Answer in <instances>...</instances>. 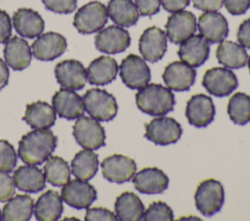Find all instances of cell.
I'll list each match as a JSON object with an SVG mask.
<instances>
[{"mask_svg": "<svg viewBox=\"0 0 250 221\" xmlns=\"http://www.w3.org/2000/svg\"><path fill=\"white\" fill-rule=\"evenodd\" d=\"M118 65L114 58L102 55L91 61L87 68V80L91 85L104 86L111 83L117 75Z\"/></svg>", "mask_w": 250, "mask_h": 221, "instance_id": "obj_25", "label": "cell"}, {"mask_svg": "<svg viewBox=\"0 0 250 221\" xmlns=\"http://www.w3.org/2000/svg\"><path fill=\"white\" fill-rule=\"evenodd\" d=\"M182 132L183 129L180 123L174 118L160 116L146 124L145 137L156 145L165 146L176 143L180 139Z\"/></svg>", "mask_w": 250, "mask_h": 221, "instance_id": "obj_7", "label": "cell"}, {"mask_svg": "<svg viewBox=\"0 0 250 221\" xmlns=\"http://www.w3.org/2000/svg\"><path fill=\"white\" fill-rule=\"evenodd\" d=\"M143 220L145 221H172L174 214L171 207L164 202H153L144 212Z\"/></svg>", "mask_w": 250, "mask_h": 221, "instance_id": "obj_36", "label": "cell"}, {"mask_svg": "<svg viewBox=\"0 0 250 221\" xmlns=\"http://www.w3.org/2000/svg\"><path fill=\"white\" fill-rule=\"evenodd\" d=\"M57 146V136L48 129H34L19 142L18 154L26 165H41L51 156Z\"/></svg>", "mask_w": 250, "mask_h": 221, "instance_id": "obj_1", "label": "cell"}, {"mask_svg": "<svg viewBox=\"0 0 250 221\" xmlns=\"http://www.w3.org/2000/svg\"><path fill=\"white\" fill-rule=\"evenodd\" d=\"M107 9L99 1H92L76 12L73 25L82 34H91L103 29L107 22Z\"/></svg>", "mask_w": 250, "mask_h": 221, "instance_id": "obj_5", "label": "cell"}, {"mask_svg": "<svg viewBox=\"0 0 250 221\" xmlns=\"http://www.w3.org/2000/svg\"><path fill=\"white\" fill-rule=\"evenodd\" d=\"M106 9L110 19L121 27L136 24L140 17L138 8L132 0H109Z\"/></svg>", "mask_w": 250, "mask_h": 221, "instance_id": "obj_31", "label": "cell"}, {"mask_svg": "<svg viewBox=\"0 0 250 221\" xmlns=\"http://www.w3.org/2000/svg\"><path fill=\"white\" fill-rule=\"evenodd\" d=\"M12 33L11 18L7 12L0 10V44L6 43Z\"/></svg>", "mask_w": 250, "mask_h": 221, "instance_id": "obj_43", "label": "cell"}, {"mask_svg": "<svg viewBox=\"0 0 250 221\" xmlns=\"http://www.w3.org/2000/svg\"><path fill=\"white\" fill-rule=\"evenodd\" d=\"M33 209L35 218L39 221L58 220L63 210L62 199L58 192L48 190L38 198Z\"/></svg>", "mask_w": 250, "mask_h": 221, "instance_id": "obj_28", "label": "cell"}, {"mask_svg": "<svg viewBox=\"0 0 250 221\" xmlns=\"http://www.w3.org/2000/svg\"><path fill=\"white\" fill-rule=\"evenodd\" d=\"M122 82L131 90H139L148 84L150 70L145 60L134 54L127 55L119 66Z\"/></svg>", "mask_w": 250, "mask_h": 221, "instance_id": "obj_8", "label": "cell"}, {"mask_svg": "<svg viewBox=\"0 0 250 221\" xmlns=\"http://www.w3.org/2000/svg\"><path fill=\"white\" fill-rule=\"evenodd\" d=\"M33 200L28 195H16L3 207L2 220L27 221L33 212Z\"/></svg>", "mask_w": 250, "mask_h": 221, "instance_id": "obj_32", "label": "cell"}, {"mask_svg": "<svg viewBox=\"0 0 250 221\" xmlns=\"http://www.w3.org/2000/svg\"><path fill=\"white\" fill-rule=\"evenodd\" d=\"M18 161L14 146L7 140L0 139V171L11 172Z\"/></svg>", "mask_w": 250, "mask_h": 221, "instance_id": "obj_37", "label": "cell"}, {"mask_svg": "<svg viewBox=\"0 0 250 221\" xmlns=\"http://www.w3.org/2000/svg\"><path fill=\"white\" fill-rule=\"evenodd\" d=\"M52 104L56 113L66 120H74L83 116L85 110L82 97L67 89L59 90L52 97Z\"/></svg>", "mask_w": 250, "mask_h": 221, "instance_id": "obj_19", "label": "cell"}, {"mask_svg": "<svg viewBox=\"0 0 250 221\" xmlns=\"http://www.w3.org/2000/svg\"><path fill=\"white\" fill-rule=\"evenodd\" d=\"M72 134L76 142L84 149L97 150L105 145L104 129L92 117L77 118L73 125Z\"/></svg>", "mask_w": 250, "mask_h": 221, "instance_id": "obj_6", "label": "cell"}, {"mask_svg": "<svg viewBox=\"0 0 250 221\" xmlns=\"http://www.w3.org/2000/svg\"><path fill=\"white\" fill-rule=\"evenodd\" d=\"M228 114L236 125H246L250 122V96L244 92H235L229 100Z\"/></svg>", "mask_w": 250, "mask_h": 221, "instance_id": "obj_35", "label": "cell"}, {"mask_svg": "<svg viewBox=\"0 0 250 221\" xmlns=\"http://www.w3.org/2000/svg\"><path fill=\"white\" fill-rule=\"evenodd\" d=\"M131 43L129 32L117 25H109L101 29L95 37V46L98 51L114 55L124 52Z\"/></svg>", "mask_w": 250, "mask_h": 221, "instance_id": "obj_12", "label": "cell"}, {"mask_svg": "<svg viewBox=\"0 0 250 221\" xmlns=\"http://www.w3.org/2000/svg\"><path fill=\"white\" fill-rule=\"evenodd\" d=\"M9 81V68L7 63L0 58V90H2Z\"/></svg>", "mask_w": 250, "mask_h": 221, "instance_id": "obj_47", "label": "cell"}, {"mask_svg": "<svg viewBox=\"0 0 250 221\" xmlns=\"http://www.w3.org/2000/svg\"><path fill=\"white\" fill-rule=\"evenodd\" d=\"M86 221H99V220H117L116 215L110 211L109 209L104 208V207H93V208H87L86 215H85Z\"/></svg>", "mask_w": 250, "mask_h": 221, "instance_id": "obj_40", "label": "cell"}, {"mask_svg": "<svg viewBox=\"0 0 250 221\" xmlns=\"http://www.w3.org/2000/svg\"><path fill=\"white\" fill-rule=\"evenodd\" d=\"M166 36L174 44H181L196 30L195 16L188 11H179L173 13L165 24Z\"/></svg>", "mask_w": 250, "mask_h": 221, "instance_id": "obj_14", "label": "cell"}, {"mask_svg": "<svg viewBox=\"0 0 250 221\" xmlns=\"http://www.w3.org/2000/svg\"><path fill=\"white\" fill-rule=\"evenodd\" d=\"M200 35L209 43H221L229 34V25L226 18L218 12H205L197 22Z\"/></svg>", "mask_w": 250, "mask_h": 221, "instance_id": "obj_20", "label": "cell"}, {"mask_svg": "<svg viewBox=\"0 0 250 221\" xmlns=\"http://www.w3.org/2000/svg\"><path fill=\"white\" fill-rule=\"evenodd\" d=\"M161 0H135L141 16L150 17L159 12Z\"/></svg>", "mask_w": 250, "mask_h": 221, "instance_id": "obj_41", "label": "cell"}, {"mask_svg": "<svg viewBox=\"0 0 250 221\" xmlns=\"http://www.w3.org/2000/svg\"><path fill=\"white\" fill-rule=\"evenodd\" d=\"M190 0H161L162 7L169 13H175L184 10L188 6Z\"/></svg>", "mask_w": 250, "mask_h": 221, "instance_id": "obj_46", "label": "cell"}, {"mask_svg": "<svg viewBox=\"0 0 250 221\" xmlns=\"http://www.w3.org/2000/svg\"><path fill=\"white\" fill-rule=\"evenodd\" d=\"M101 168L103 175L106 180L121 184L132 179L136 173L137 165L130 157L114 154L102 162Z\"/></svg>", "mask_w": 250, "mask_h": 221, "instance_id": "obj_10", "label": "cell"}, {"mask_svg": "<svg viewBox=\"0 0 250 221\" xmlns=\"http://www.w3.org/2000/svg\"><path fill=\"white\" fill-rule=\"evenodd\" d=\"M133 184L137 191L143 194H160L169 185L168 176L157 167H146L134 174Z\"/></svg>", "mask_w": 250, "mask_h": 221, "instance_id": "obj_21", "label": "cell"}, {"mask_svg": "<svg viewBox=\"0 0 250 221\" xmlns=\"http://www.w3.org/2000/svg\"><path fill=\"white\" fill-rule=\"evenodd\" d=\"M46 9L57 14H70L76 9L77 0H42Z\"/></svg>", "mask_w": 250, "mask_h": 221, "instance_id": "obj_38", "label": "cell"}, {"mask_svg": "<svg viewBox=\"0 0 250 221\" xmlns=\"http://www.w3.org/2000/svg\"><path fill=\"white\" fill-rule=\"evenodd\" d=\"M44 175L47 182L53 186H63L70 179L68 164L61 157L50 156L44 166Z\"/></svg>", "mask_w": 250, "mask_h": 221, "instance_id": "obj_34", "label": "cell"}, {"mask_svg": "<svg viewBox=\"0 0 250 221\" xmlns=\"http://www.w3.org/2000/svg\"><path fill=\"white\" fill-rule=\"evenodd\" d=\"M114 210L117 220L139 221L143 219L145 206L136 194L123 192L115 200Z\"/></svg>", "mask_w": 250, "mask_h": 221, "instance_id": "obj_27", "label": "cell"}, {"mask_svg": "<svg viewBox=\"0 0 250 221\" xmlns=\"http://www.w3.org/2000/svg\"><path fill=\"white\" fill-rule=\"evenodd\" d=\"M195 69L184 61H174L165 67L162 78L166 86L175 92H186L193 85Z\"/></svg>", "mask_w": 250, "mask_h": 221, "instance_id": "obj_17", "label": "cell"}, {"mask_svg": "<svg viewBox=\"0 0 250 221\" xmlns=\"http://www.w3.org/2000/svg\"><path fill=\"white\" fill-rule=\"evenodd\" d=\"M247 63H248V68H249V72H250V56H249V58L247 60Z\"/></svg>", "mask_w": 250, "mask_h": 221, "instance_id": "obj_48", "label": "cell"}, {"mask_svg": "<svg viewBox=\"0 0 250 221\" xmlns=\"http://www.w3.org/2000/svg\"><path fill=\"white\" fill-rule=\"evenodd\" d=\"M15 182L8 172L0 171V202H8L15 194Z\"/></svg>", "mask_w": 250, "mask_h": 221, "instance_id": "obj_39", "label": "cell"}, {"mask_svg": "<svg viewBox=\"0 0 250 221\" xmlns=\"http://www.w3.org/2000/svg\"><path fill=\"white\" fill-rule=\"evenodd\" d=\"M237 40L241 46L250 49V18L240 23L237 30Z\"/></svg>", "mask_w": 250, "mask_h": 221, "instance_id": "obj_45", "label": "cell"}, {"mask_svg": "<svg viewBox=\"0 0 250 221\" xmlns=\"http://www.w3.org/2000/svg\"><path fill=\"white\" fill-rule=\"evenodd\" d=\"M194 8L204 12H216L223 7L224 0H191Z\"/></svg>", "mask_w": 250, "mask_h": 221, "instance_id": "obj_44", "label": "cell"}, {"mask_svg": "<svg viewBox=\"0 0 250 221\" xmlns=\"http://www.w3.org/2000/svg\"><path fill=\"white\" fill-rule=\"evenodd\" d=\"M16 187L25 193H37L45 188V175L38 167L27 165L21 166L14 172Z\"/></svg>", "mask_w": 250, "mask_h": 221, "instance_id": "obj_29", "label": "cell"}, {"mask_svg": "<svg viewBox=\"0 0 250 221\" xmlns=\"http://www.w3.org/2000/svg\"><path fill=\"white\" fill-rule=\"evenodd\" d=\"M215 105L210 96L204 93L192 95L187 102L186 117L196 128H205L215 118Z\"/></svg>", "mask_w": 250, "mask_h": 221, "instance_id": "obj_13", "label": "cell"}, {"mask_svg": "<svg viewBox=\"0 0 250 221\" xmlns=\"http://www.w3.org/2000/svg\"><path fill=\"white\" fill-rule=\"evenodd\" d=\"M202 86L210 94L223 97L230 94L237 88L238 80L230 69L213 67L204 73Z\"/></svg>", "mask_w": 250, "mask_h": 221, "instance_id": "obj_9", "label": "cell"}, {"mask_svg": "<svg viewBox=\"0 0 250 221\" xmlns=\"http://www.w3.org/2000/svg\"><path fill=\"white\" fill-rule=\"evenodd\" d=\"M82 99L86 112L97 121L108 122L116 116L118 107L115 97L104 90L91 89Z\"/></svg>", "mask_w": 250, "mask_h": 221, "instance_id": "obj_3", "label": "cell"}, {"mask_svg": "<svg viewBox=\"0 0 250 221\" xmlns=\"http://www.w3.org/2000/svg\"><path fill=\"white\" fill-rule=\"evenodd\" d=\"M62 201L76 209L88 208L97 199L96 189L87 181L73 179L66 182L62 188Z\"/></svg>", "mask_w": 250, "mask_h": 221, "instance_id": "obj_11", "label": "cell"}, {"mask_svg": "<svg viewBox=\"0 0 250 221\" xmlns=\"http://www.w3.org/2000/svg\"><path fill=\"white\" fill-rule=\"evenodd\" d=\"M56 111L45 101H36L26 105L22 120L32 129H49L55 125Z\"/></svg>", "mask_w": 250, "mask_h": 221, "instance_id": "obj_26", "label": "cell"}, {"mask_svg": "<svg viewBox=\"0 0 250 221\" xmlns=\"http://www.w3.org/2000/svg\"><path fill=\"white\" fill-rule=\"evenodd\" d=\"M0 220H2V213H1V210H0Z\"/></svg>", "mask_w": 250, "mask_h": 221, "instance_id": "obj_49", "label": "cell"}, {"mask_svg": "<svg viewBox=\"0 0 250 221\" xmlns=\"http://www.w3.org/2000/svg\"><path fill=\"white\" fill-rule=\"evenodd\" d=\"M227 11L233 15L239 16L246 13L250 7V0H224Z\"/></svg>", "mask_w": 250, "mask_h": 221, "instance_id": "obj_42", "label": "cell"}, {"mask_svg": "<svg viewBox=\"0 0 250 221\" xmlns=\"http://www.w3.org/2000/svg\"><path fill=\"white\" fill-rule=\"evenodd\" d=\"M225 201V192L220 181L206 179L196 188L194 202L196 208L204 216H212L222 208Z\"/></svg>", "mask_w": 250, "mask_h": 221, "instance_id": "obj_4", "label": "cell"}, {"mask_svg": "<svg viewBox=\"0 0 250 221\" xmlns=\"http://www.w3.org/2000/svg\"><path fill=\"white\" fill-rule=\"evenodd\" d=\"M176 100L169 88L160 84H147L136 93L138 108L150 116H163L174 109Z\"/></svg>", "mask_w": 250, "mask_h": 221, "instance_id": "obj_2", "label": "cell"}, {"mask_svg": "<svg viewBox=\"0 0 250 221\" xmlns=\"http://www.w3.org/2000/svg\"><path fill=\"white\" fill-rule=\"evenodd\" d=\"M99 167V158L92 150L84 149L75 154L71 161V172L81 180H90L93 178Z\"/></svg>", "mask_w": 250, "mask_h": 221, "instance_id": "obj_33", "label": "cell"}, {"mask_svg": "<svg viewBox=\"0 0 250 221\" xmlns=\"http://www.w3.org/2000/svg\"><path fill=\"white\" fill-rule=\"evenodd\" d=\"M55 76L62 88L71 91L82 90L87 81L85 67L75 59H66L59 62L55 67Z\"/></svg>", "mask_w": 250, "mask_h": 221, "instance_id": "obj_15", "label": "cell"}, {"mask_svg": "<svg viewBox=\"0 0 250 221\" xmlns=\"http://www.w3.org/2000/svg\"><path fill=\"white\" fill-rule=\"evenodd\" d=\"M216 56L219 63L230 69L242 68L248 60L244 47L231 41L221 42L216 50Z\"/></svg>", "mask_w": 250, "mask_h": 221, "instance_id": "obj_30", "label": "cell"}, {"mask_svg": "<svg viewBox=\"0 0 250 221\" xmlns=\"http://www.w3.org/2000/svg\"><path fill=\"white\" fill-rule=\"evenodd\" d=\"M139 50L145 60H160L167 50V37L164 31L156 26L146 28L140 37Z\"/></svg>", "mask_w": 250, "mask_h": 221, "instance_id": "obj_16", "label": "cell"}, {"mask_svg": "<svg viewBox=\"0 0 250 221\" xmlns=\"http://www.w3.org/2000/svg\"><path fill=\"white\" fill-rule=\"evenodd\" d=\"M65 38L57 32H47L39 35L32 43L31 49L33 55L43 61L54 60L62 55L66 50Z\"/></svg>", "mask_w": 250, "mask_h": 221, "instance_id": "obj_18", "label": "cell"}, {"mask_svg": "<svg viewBox=\"0 0 250 221\" xmlns=\"http://www.w3.org/2000/svg\"><path fill=\"white\" fill-rule=\"evenodd\" d=\"M16 31L22 37L35 38L44 30V20L34 10L28 8L19 9L13 16Z\"/></svg>", "mask_w": 250, "mask_h": 221, "instance_id": "obj_24", "label": "cell"}, {"mask_svg": "<svg viewBox=\"0 0 250 221\" xmlns=\"http://www.w3.org/2000/svg\"><path fill=\"white\" fill-rule=\"evenodd\" d=\"M209 52V42L200 34H197L190 36L181 43L178 55L187 64L192 67H198L207 60Z\"/></svg>", "mask_w": 250, "mask_h": 221, "instance_id": "obj_22", "label": "cell"}, {"mask_svg": "<svg viewBox=\"0 0 250 221\" xmlns=\"http://www.w3.org/2000/svg\"><path fill=\"white\" fill-rule=\"evenodd\" d=\"M6 63L14 70H23L29 66L32 54L28 43L18 36L9 39L4 48Z\"/></svg>", "mask_w": 250, "mask_h": 221, "instance_id": "obj_23", "label": "cell"}]
</instances>
